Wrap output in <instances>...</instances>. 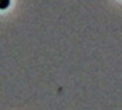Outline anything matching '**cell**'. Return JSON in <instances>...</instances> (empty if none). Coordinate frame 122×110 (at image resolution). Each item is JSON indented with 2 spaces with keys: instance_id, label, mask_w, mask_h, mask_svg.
I'll return each instance as SVG.
<instances>
[{
  "instance_id": "obj_1",
  "label": "cell",
  "mask_w": 122,
  "mask_h": 110,
  "mask_svg": "<svg viewBox=\"0 0 122 110\" xmlns=\"http://www.w3.org/2000/svg\"><path fill=\"white\" fill-rule=\"evenodd\" d=\"M9 4H10V0H0V10L7 9V7H9Z\"/></svg>"
}]
</instances>
